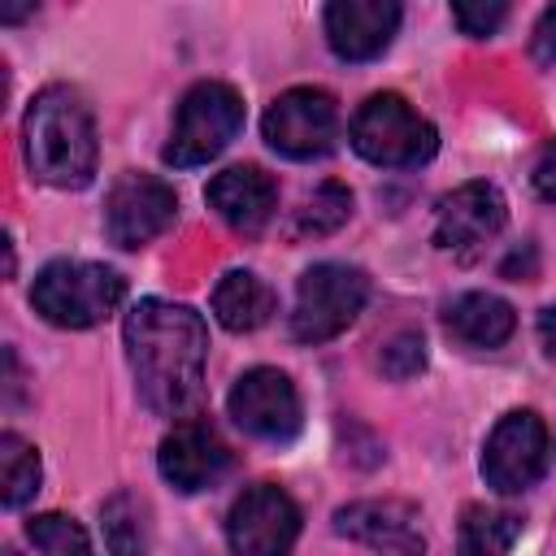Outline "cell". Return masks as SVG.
<instances>
[{"mask_svg": "<svg viewBox=\"0 0 556 556\" xmlns=\"http://www.w3.org/2000/svg\"><path fill=\"white\" fill-rule=\"evenodd\" d=\"M122 343L139 400L156 417H187L204 391V361H208L204 317L174 300H139L126 313Z\"/></svg>", "mask_w": 556, "mask_h": 556, "instance_id": "obj_1", "label": "cell"}, {"mask_svg": "<svg viewBox=\"0 0 556 556\" xmlns=\"http://www.w3.org/2000/svg\"><path fill=\"white\" fill-rule=\"evenodd\" d=\"M22 148L39 182L61 187V191L87 187L96 178L100 139H96V117L83 91L70 83H48L26 109Z\"/></svg>", "mask_w": 556, "mask_h": 556, "instance_id": "obj_2", "label": "cell"}, {"mask_svg": "<svg viewBox=\"0 0 556 556\" xmlns=\"http://www.w3.org/2000/svg\"><path fill=\"white\" fill-rule=\"evenodd\" d=\"M126 295V278L100 261H48L35 274L30 308L61 330L100 326Z\"/></svg>", "mask_w": 556, "mask_h": 556, "instance_id": "obj_3", "label": "cell"}, {"mask_svg": "<svg viewBox=\"0 0 556 556\" xmlns=\"http://www.w3.org/2000/svg\"><path fill=\"white\" fill-rule=\"evenodd\" d=\"M348 139H352L356 156H365L369 165H382V169H417L439 152V130L395 91L369 96L356 109Z\"/></svg>", "mask_w": 556, "mask_h": 556, "instance_id": "obj_4", "label": "cell"}, {"mask_svg": "<svg viewBox=\"0 0 556 556\" xmlns=\"http://www.w3.org/2000/svg\"><path fill=\"white\" fill-rule=\"evenodd\" d=\"M369 278L343 261H317L295 282L291 308V339L295 343H330L339 339L365 308Z\"/></svg>", "mask_w": 556, "mask_h": 556, "instance_id": "obj_5", "label": "cell"}, {"mask_svg": "<svg viewBox=\"0 0 556 556\" xmlns=\"http://www.w3.org/2000/svg\"><path fill=\"white\" fill-rule=\"evenodd\" d=\"M239 130H243V96L230 83L204 78L182 96L169 143L161 156L174 169H191V165L213 161Z\"/></svg>", "mask_w": 556, "mask_h": 556, "instance_id": "obj_6", "label": "cell"}, {"mask_svg": "<svg viewBox=\"0 0 556 556\" xmlns=\"http://www.w3.org/2000/svg\"><path fill=\"white\" fill-rule=\"evenodd\" d=\"M265 143L287 161H317L339 139V104L321 87L282 91L261 117Z\"/></svg>", "mask_w": 556, "mask_h": 556, "instance_id": "obj_7", "label": "cell"}, {"mask_svg": "<svg viewBox=\"0 0 556 556\" xmlns=\"http://www.w3.org/2000/svg\"><path fill=\"white\" fill-rule=\"evenodd\" d=\"M547 469V426L534 408L504 413L482 443V478L500 495L530 491Z\"/></svg>", "mask_w": 556, "mask_h": 556, "instance_id": "obj_8", "label": "cell"}, {"mask_svg": "<svg viewBox=\"0 0 556 556\" xmlns=\"http://www.w3.org/2000/svg\"><path fill=\"white\" fill-rule=\"evenodd\" d=\"M300 539V508L274 482H252L230 504L226 543L235 556H291Z\"/></svg>", "mask_w": 556, "mask_h": 556, "instance_id": "obj_9", "label": "cell"}, {"mask_svg": "<svg viewBox=\"0 0 556 556\" xmlns=\"http://www.w3.org/2000/svg\"><path fill=\"white\" fill-rule=\"evenodd\" d=\"M235 426L261 443H291L304 426V408H300V391L295 382L274 369V365H256L248 369L226 400Z\"/></svg>", "mask_w": 556, "mask_h": 556, "instance_id": "obj_10", "label": "cell"}, {"mask_svg": "<svg viewBox=\"0 0 556 556\" xmlns=\"http://www.w3.org/2000/svg\"><path fill=\"white\" fill-rule=\"evenodd\" d=\"M178 217V195L156 174H122L104 200V230L117 248H143Z\"/></svg>", "mask_w": 556, "mask_h": 556, "instance_id": "obj_11", "label": "cell"}, {"mask_svg": "<svg viewBox=\"0 0 556 556\" xmlns=\"http://www.w3.org/2000/svg\"><path fill=\"white\" fill-rule=\"evenodd\" d=\"M226 465H230V447L222 443V434L204 417H182L156 447L161 478L182 495L213 486L226 473Z\"/></svg>", "mask_w": 556, "mask_h": 556, "instance_id": "obj_12", "label": "cell"}, {"mask_svg": "<svg viewBox=\"0 0 556 556\" xmlns=\"http://www.w3.org/2000/svg\"><path fill=\"white\" fill-rule=\"evenodd\" d=\"M508 222V204L500 195V187L491 182H460L456 191H447L439 200L434 213V243L443 252L469 256L473 248H482L486 239H495Z\"/></svg>", "mask_w": 556, "mask_h": 556, "instance_id": "obj_13", "label": "cell"}, {"mask_svg": "<svg viewBox=\"0 0 556 556\" xmlns=\"http://www.w3.org/2000/svg\"><path fill=\"white\" fill-rule=\"evenodd\" d=\"M404 9L395 0H334L326 4V43L339 61H374L391 48Z\"/></svg>", "mask_w": 556, "mask_h": 556, "instance_id": "obj_14", "label": "cell"}, {"mask_svg": "<svg viewBox=\"0 0 556 556\" xmlns=\"http://www.w3.org/2000/svg\"><path fill=\"white\" fill-rule=\"evenodd\" d=\"M334 530L343 539L365 543L374 556H426V539L417 530V508L404 500H356L334 513Z\"/></svg>", "mask_w": 556, "mask_h": 556, "instance_id": "obj_15", "label": "cell"}, {"mask_svg": "<svg viewBox=\"0 0 556 556\" xmlns=\"http://www.w3.org/2000/svg\"><path fill=\"white\" fill-rule=\"evenodd\" d=\"M204 200L235 235H261L278 208V182L261 165H230L204 187Z\"/></svg>", "mask_w": 556, "mask_h": 556, "instance_id": "obj_16", "label": "cell"}, {"mask_svg": "<svg viewBox=\"0 0 556 556\" xmlns=\"http://www.w3.org/2000/svg\"><path fill=\"white\" fill-rule=\"evenodd\" d=\"M443 326L456 343L465 348H478V352H491V348H504L517 330V313L504 295L495 291H465L447 304L443 313Z\"/></svg>", "mask_w": 556, "mask_h": 556, "instance_id": "obj_17", "label": "cell"}, {"mask_svg": "<svg viewBox=\"0 0 556 556\" xmlns=\"http://www.w3.org/2000/svg\"><path fill=\"white\" fill-rule=\"evenodd\" d=\"M278 300L269 291V282L252 269H230L217 278L213 287V317L230 330V334H252L274 317Z\"/></svg>", "mask_w": 556, "mask_h": 556, "instance_id": "obj_18", "label": "cell"}, {"mask_svg": "<svg viewBox=\"0 0 556 556\" xmlns=\"http://www.w3.org/2000/svg\"><path fill=\"white\" fill-rule=\"evenodd\" d=\"M526 521L513 508H486V504H469L460 513V530H456V556H508L513 543L521 539Z\"/></svg>", "mask_w": 556, "mask_h": 556, "instance_id": "obj_19", "label": "cell"}, {"mask_svg": "<svg viewBox=\"0 0 556 556\" xmlns=\"http://www.w3.org/2000/svg\"><path fill=\"white\" fill-rule=\"evenodd\" d=\"M100 530L113 556H148L152 547V508L135 491H113L100 504Z\"/></svg>", "mask_w": 556, "mask_h": 556, "instance_id": "obj_20", "label": "cell"}, {"mask_svg": "<svg viewBox=\"0 0 556 556\" xmlns=\"http://www.w3.org/2000/svg\"><path fill=\"white\" fill-rule=\"evenodd\" d=\"M39 478H43V469H39L35 443L4 430L0 434V504L4 508H26L39 491Z\"/></svg>", "mask_w": 556, "mask_h": 556, "instance_id": "obj_21", "label": "cell"}, {"mask_svg": "<svg viewBox=\"0 0 556 556\" xmlns=\"http://www.w3.org/2000/svg\"><path fill=\"white\" fill-rule=\"evenodd\" d=\"M26 539H30L35 556H96L87 530L74 517H65V513H39V517H30L26 521ZM9 556H17V552H9Z\"/></svg>", "mask_w": 556, "mask_h": 556, "instance_id": "obj_22", "label": "cell"}, {"mask_svg": "<svg viewBox=\"0 0 556 556\" xmlns=\"http://www.w3.org/2000/svg\"><path fill=\"white\" fill-rule=\"evenodd\" d=\"M352 217V191L343 182H321L300 208H295V235H334Z\"/></svg>", "mask_w": 556, "mask_h": 556, "instance_id": "obj_23", "label": "cell"}, {"mask_svg": "<svg viewBox=\"0 0 556 556\" xmlns=\"http://www.w3.org/2000/svg\"><path fill=\"white\" fill-rule=\"evenodd\" d=\"M378 365H382V374L395 378V382L417 378V374L426 369V339H421V330H395V334L382 343Z\"/></svg>", "mask_w": 556, "mask_h": 556, "instance_id": "obj_24", "label": "cell"}, {"mask_svg": "<svg viewBox=\"0 0 556 556\" xmlns=\"http://www.w3.org/2000/svg\"><path fill=\"white\" fill-rule=\"evenodd\" d=\"M504 17H508V4H504V0H456V4H452V22H456L465 35H473V39L495 35V30L504 26Z\"/></svg>", "mask_w": 556, "mask_h": 556, "instance_id": "obj_25", "label": "cell"}, {"mask_svg": "<svg viewBox=\"0 0 556 556\" xmlns=\"http://www.w3.org/2000/svg\"><path fill=\"white\" fill-rule=\"evenodd\" d=\"M530 56L534 65H556V4H547L530 30Z\"/></svg>", "mask_w": 556, "mask_h": 556, "instance_id": "obj_26", "label": "cell"}, {"mask_svg": "<svg viewBox=\"0 0 556 556\" xmlns=\"http://www.w3.org/2000/svg\"><path fill=\"white\" fill-rule=\"evenodd\" d=\"M530 182H534V191L543 195V200H556V139L539 152V161H534V174H530Z\"/></svg>", "mask_w": 556, "mask_h": 556, "instance_id": "obj_27", "label": "cell"}, {"mask_svg": "<svg viewBox=\"0 0 556 556\" xmlns=\"http://www.w3.org/2000/svg\"><path fill=\"white\" fill-rule=\"evenodd\" d=\"M539 343L556 356V304H547V308L539 313Z\"/></svg>", "mask_w": 556, "mask_h": 556, "instance_id": "obj_28", "label": "cell"}]
</instances>
